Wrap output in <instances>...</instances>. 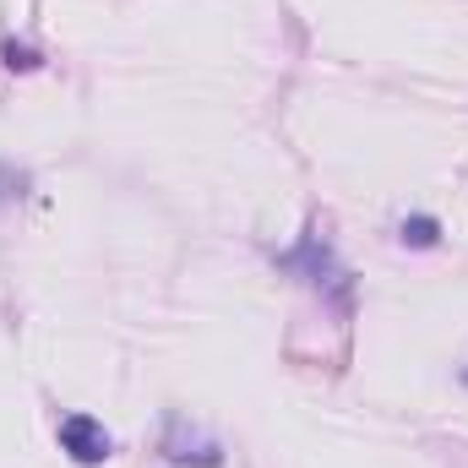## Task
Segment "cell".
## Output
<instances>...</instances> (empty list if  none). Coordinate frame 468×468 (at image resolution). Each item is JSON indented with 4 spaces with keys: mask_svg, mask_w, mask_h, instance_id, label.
Wrapping results in <instances>:
<instances>
[{
    "mask_svg": "<svg viewBox=\"0 0 468 468\" xmlns=\"http://www.w3.org/2000/svg\"><path fill=\"white\" fill-rule=\"evenodd\" d=\"M5 66H22V71H27V66H38V60H33L27 49H16V44H5Z\"/></svg>",
    "mask_w": 468,
    "mask_h": 468,
    "instance_id": "3957f363",
    "label": "cell"
},
{
    "mask_svg": "<svg viewBox=\"0 0 468 468\" xmlns=\"http://www.w3.org/2000/svg\"><path fill=\"white\" fill-rule=\"evenodd\" d=\"M463 381H468V376H463Z\"/></svg>",
    "mask_w": 468,
    "mask_h": 468,
    "instance_id": "277c9868",
    "label": "cell"
},
{
    "mask_svg": "<svg viewBox=\"0 0 468 468\" xmlns=\"http://www.w3.org/2000/svg\"><path fill=\"white\" fill-rule=\"evenodd\" d=\"M60 447L77 458V463H104L110 458V431L99 425V420H88V414H66L60 420Z\"/></svg>",
    "mask_w": 468,
    "mask_h": 468,
    "instance_id": "6da1fadb",
    "label": "cell"
},
{
    "mask_svg": "<svg viewBox=\"0 0 468 468\" xmlns=\"http://www.w3.org/2000/svg\"><path fill=\"white\" fill-rule=\"evenodd\" d=\"M403 245H436V218H409L403 224Z\"/></svg>",
    "mask_w": 468,
    "mask_h": 468,
    "instance_id": "7a4b0ae2",
    "label": "cell"
}]
</instances>
